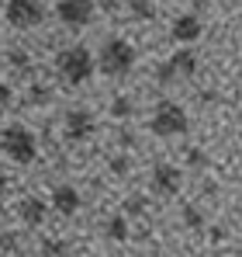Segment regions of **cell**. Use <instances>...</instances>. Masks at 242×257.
<instances>
[{"mask_svg": "<svg viewBox=\"0 0 242 257\" xmlns=\"http://www.w3.org/2000/svg\"><path fill=\"white\" fill-rule=\"evenodd\" d=\"M21 219H24L28 226L45 222V205H42L38 198H24V202H21Z\"/></svg>", "mask_w": 242, "mask_h": 257, "instance_id": "12", "label": "cell"}, {"mask_svg": "<svg viewBox=\"0 0 242 257\" xmlns=\"http://www.w3.org/2000/svg\"><path fill=\"white\" fill-rule=\"evenodd\" d=\"M152 132L170 139V136H184L187 132V115L176 108V104H160L156 118H152Z\"/></svg>", "mask_w": 242, "mask_h": 257, "instance_id": "3", "label": "cell"}, {"mask_svg": "<svg viewBox=\"0 0 242 257\" xmlns=\"http://www.w3.org/2000/svg\"><path fill=\"white\" fill-rule=\"evenodd\" d=\"M111 236H114V240H128V226H124V219H111Z\"/></svg>", "mask_w": 242, "mask_h": 257, "instance_id": "14", "label": "cell"}, {"mask_svg": "<svg viewBox=\"0 0 242 257\" xmlns=\"http://www.w3.org/2000/svg\"><path fill=\"white\" fill-rule=\"evenodd\" d=\"M173 35H176L180 42H190V39H198V35H201V21H198L194 14H187V18H176V25H173Z\"/></svg>", "mask_w": 242, "mask_h": 257, "instance_id": "10", "label": "cell"}, {"mask_svg": "<svg viewBox=\"0 0 242 257\" xmlns=\"http://www.w3.org/2000/svg\"><path fill=\"white\" fill-rule=\"evenodd\" d=\"M184 215H187V226H201V215L194 212V209H184Z\"/></svg>", "mask_w": 242, "mask_h": 257, "instance_id": "19", "label": "cell"}, {"mask_svg": "<svg viewBox=\"0 0 242 257\" xmlns=\"http://www.w3.org/2000/svg\"><path fill=\"white\" fill-rule=\"evenodd\" d=\"M4 150L18 160V164H32L35 160V139H32V132L21 125H10L4 132Z\"/></svg>", "mask_w": 242, "mask_h": 257, "instance_id": "2", "label": "cell"}, {"mask_svg": "<svg viewBox=\"0 0 242 257\" xmlns=\"http://www.w3.org/2000/svg\"><path fill=\"white\" fill-rule=\"evenodd\" d=\"M152 188L160 191V195H176L180 191V171L176 167H156V174H152Z\"/></svg>", "mask_w": 242, "mask_h": 257, "instance_id": "7", "label": "cell"}, {"mask_svg": "<svg viewBox=\"0 0 242 257\" xmlns=\"http://www.w3.org/2000/svg\"><path fill=\"white\" fill-rule=\"evenodd\" d=\"M132 63H135V49H132L128 42H121V39L108 42L104 52H100V66H104L108 73H128Z\"/></svg>", "mask_w": 242, "mask_h": 257, "instance_id": "4", "label": "cell"}, {"mask_svg": "<svg viewBox=\"0 0 242 257\" xmlns=\"http://www.w3.org/2000/svg\"><path fill=\"white\" fill-rule=\"evenodd\" d=\"M7 101H10V87L0 84V104H7Z\"/></svg>", "mask_w": 242, "mask_h": 257, "instance_id": "21", "label": "cell"}, {"mask_svg": "<svg viewBox=\"0 0 242 257\" xmlns=\"http://www.w3.org/2000/svg\"><path fill=\"white\" fill-rule=\"evenodd\" d=\"M59 18L66 25H86L94 18V0H62L59 4Z\"/></svg>", "mask_w": 242, "mask_h": 257, "instance_id": "6", "label": "cell"}, {"mask_svg": "<svg viewBox=\"0 0 242 257\" xmlns=\"http://www.w3.org/2000/svg\"><path fill=\"white\" fill-rule=\"evenodd\" d=\"M7 18H10V25H18V28H35L42 18H45V11H42L38 0H10Z\"/></svg>", "mask_w": 242, "mask_h": 257, "instance_id": "5", "label": "cell"}, {"mask_svg": "<svg viewBox=\"0 0 242 257\" xmlns=\"http://www.w3.org/2000/svg\"><path fill=\"white\" fill-rule=\"evenodd\" d=\"M56 209L62 215H73L80 209V195H76L73 188H59V191H56Z\"/></svg>", "mask_w": 242, "mask_h": 257, "instance_id": "11", "label": "cell"}, {"mask_svg": "<svg viewBox=\"0 0 242 257\" xmlns=\"http://www.w3.org/2000/svg\"><path fill=\"white\" fill-rule=\"evenodd\" d=\"M59 73L70 80V84H83L90 73H94V59H90V52L86 49H66L62 56H59Z\"/></svg>", "mask_w": 242, "mask_h": 257, "instance_id": "1", "label": "cell"}, {"mask_svg": "<svg viewBox=\"0 0 242 257\" xmlns=\"http://www.w3.org/2000/svg\"><path fill=\"white\" fill-rule=\"evenodd\" d=\"M42 250H45V254H62L66 247H62L59 240H45V243H42Z\"/></svg>", "mask_w": 242, "mask_h": 257, "instance_id": "17", "label": "cell"}, {"mask_svg": "<svg viewBox=\"0 0 242 257\" xmlns=\"http://www.w3.org/2000/svg\"><path fill=\"white\" fill-rule=\"evenodd\" d=\"M194 66H198L194 52H180V56H176L170 66H162V70H160V84H170L176 73H184V77H187V73H194Z\"/></svg>", "mask_w": 242, "mask_h": 257, "instance_id": "8", "label": "cell"}, {"mask_svg": "<svg viewBox=\"0 0 242 257\" xmlns=\"http://www.w3.org/2000/svg\"><path fill=\"white\" fill-rule=\"evenodd\" d=\"M124 171H128V160L118 157V160H114V174H124Z\"/></svg>", "mask_w": 242, "mask_h": 257, "instance_id": "20", "label": "cell"}, {"mask_svg": "<svg viewBox=\"0 0 242 257\" xmlns=\"http://www.w3.org/2000/svg\"><path fill=\"white\" fill-rule=\"evenodd\" d=\"M66 128H70L73 139H86V136L94 132V118H90V111H83V108L70 111V115H66Z\"/></svg>", "mask_w": 242, "mask_h": 257, "instance_id": "9", "label": "cell"}, {"mask_svg": "<svg viewBox=\"0 0 242 257\" xmlns=\"http://www.w3.org/2000/svg\"><path fill=\"white\" fill-rule=\"evenodd\" d=\"M190 164H198V167H204V157L198 153V150H190Z\"/></svg>", "mask_w": 242, "mask_h": 257, "instance_id": "22", "label": "cell"}, {"mask_svg": "<svg viewBox=\"0 0 242 257\" xmlns=\"http://www.w3.org/2000/svg\"><path fill=\"white\" fill-rule=\"evenodd\" d=\"M7 63H10V66H18V70H24V66H28V52L14 49V52H7Z\"/></svg>", "mask_w": 242, "mask_h": 257, "instance_id": "13", "label": "cell"}, {"mask_svg": "<svg viewBox=\"0 0 242 257\" xmlns=\"http://www.w3.org/2000/svg\"><path fill=\"white\" fill-rule=\"evenodd\" d=\"M128 111H132V101H128V97H118V101H114V111H111V115H114V118H124Z\"/></svg>", "mask_w": 242, "mask_h": 257, "instance_id": "15", "label": "cell"}, {"mask_svg": "<svg viewBox=\"0 0 242 257\" xmlns=\"http://www.w3.org/2000/svg\"><path fill=\"white\" fill-rule=\"evenodd\" d=\"M32 97H35V101H48V87H32Z\"/></svg>", "mask_w": 242, "mask_h": 257, "instance_id": "18", "label": "cell"}, {"mask_svg": "<svg viewBox=\"0 0 242 257\" xmlns=\"http://www.w3.org/2000/svg\"><path fill=\"white\" fill-rule=\"evenodd\" d=\"M4 191H7V177H0V195H4Z\"/></svg>", "mask_w": 242, "mask_h": 257, "instance_id": "23", "label": "cell"}, {"mask_svg": "<svg viewBox=\"0 0 242 257\" xmlns=\"http://www.w3.org/2000/svg\"><path fill=\"white\" fill-rule=\"evenodd\" d=\"M132 11H135L138 18H152V7H149L146 0H132Z\"/></svg>", "mask_w": 242, "mask_h": 257, "instance_id": "16", "label": "cell"}]
</instances>
